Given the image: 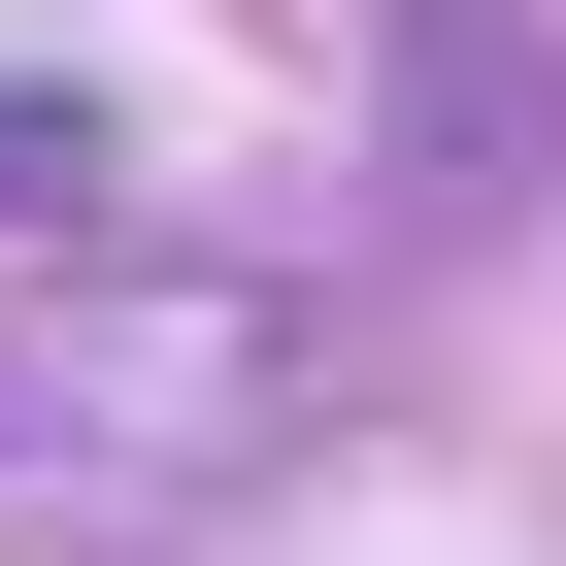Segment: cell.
Segmentation results:
<instances>
[{
  "instance_id": "1",
  "label": "cell",
  "mask_w": 566,
  "mask_h": 566,
  "mask_svg": "<svg viewBox=\"0 0 566 566\" xmlns=\"http://www.w3.org/2000/svg\"><path fill=\"white\" fill-rule=\"evenodd\" d=\"M533 167H566V67H533V0H400V134H367V200L467 266Z\"/></svg>"
},
{
  "instance_id": "2",
  "label": "cell",
  "mask_w": 566,
  "mask_h": 566,
  "mask_svg": "<svg viewBox=\"0 0 566 566\" xmlns=\"http://www.w3.org/2000/svg\"><path fill=\"white\" fill-rule=\"evenodd\" d=\"M0 233H101V101H0Z\"/></svg>"
}]
</instances>
